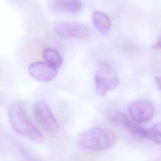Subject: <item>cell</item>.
Returning <instances> with one entry per match:
<instances>
[{
    "instance_id": "cell-1",
    "label": "cell",
    "mask_w": 161,
    "mask_h": 161,
    "mask_svg": "<svg viewBox=\"0 0 161 161\" xmlns=\"http://www.w3.org/2000/svg\"><path fill=\"white\" fill-rule=\"evenodd\" d=\"M116 142V135L111 131L95 126L87 129L79 135L77 145L83 150L99 152L111 148Z\"/></svg>"
},
{
    "instance_id": "cell-2",
    "label": "cell",
    "mask_w": 161,
    "mask_h": 161,
    "mask_svg": "<svg viewBox=\"0 0 161 161\" xmlns=\"http://www.w3.org/2000/svg\"><path fill=\"white\" fill-rule=\"evenodd\" d=\"M8 115L13 130L33 142L42 143L43 137L32 123L25 108L19 103L11 104L8 108Z\"/></svg>"
},
{
    "instance_id": "cell-3",
    "label": "cell",
    "mask_w": 161,
    "mask_h": 161,
    "mask_svg": "<svg viewBox=\"0 0 161 161\" xmlns=\"http://www.w3.org/2000/svg\"><path fill=\"white\" fill-rule=\"evenodd\" d=\"M119 82L116 72L108 64H102L95 74L96 90L100 96H104L108 92L115 89Z\"/></svg>"
},
{
    "instance_id": "cell-4",
    "label": "cell",
    "mask_w": 161,
    "mask_h": 161,
    "mask_svg": "<svg viewBox=\"0 0 161 161\" xmlns=\"http://www.w3.org/2000/svg\"><path fill=\"white\" fill-rule=\"evenodd\" d=\"M36 122L49 135H55L58 131V122L48 105L43 101H38L34 108Z\"/></svg>"
},
{
    "instance_id": "cell-5",
    "label": "cell",
    "mask_w": 161,
    "mask_h": 161,
    "mask_svg": "<svg viewBox=\"0 0 161 161\" xmlns=\"http://www.w3.org/2000/svg\"><path fill=\"white\" fill-rule=\"evenodd\" d=\"M54 30L56 34L62 38L83 40L87 38L89 35L87 27L79 22L61 21L55 25Z\"/></svg>"
},
{
    "instance_id": "cell-6",
    "label": "cell",
    "mask_w": 161,
    "mask_h": 161,
    "mask_svg": "<svg viewBox=\"0 0 161 161\" xmlns=\"http://www.w3.org/2000/svg\"><path fill=\"white\" fill-rule=\"evenodd\" d=\"M128 111L131 119L138 124L149 121L154 114L152 104L143 100L131 103L128 106Z\"/></svg>"
},
{
    "instance_id": "cell-7",
    "label": "cell",
    "mask_w": 161,
    "mask_h": 161,
    "mask_svg": "<svg viewBox=\"0 0 161 161\" xmlns=\"http://www.w3.org/2000/svg\"><path fill=\"white\" fill-rule=\"evenodd\" d=\"M30 75L40 82H49L57 75L58 70L47 62H35L28 66Z\"/></svg>"
},
{
    "instance_id": "cell-8",
    "label": "cell",
    "mask_w": 161,
    "mask_h": 161,
    "mask_svg": "<svg viewBox=\"0 0 161 161\" xmlns=\"http://www.w3.org/2000/svg\"><path fill=\"white\" fill-rule=\"evenodd\" d=\"M108 117L111 121L123 126L131 134L146 138L147 128L139 126L138 123L130 119L125 113L119 111H112L109 114Z\"/></svg>"
},
{
    "instance_id": "cell-9",
    "label": "cell",
    "mask_w": 161,
    "mask_h": 161,
    "mask_svg": "<svg viewBox=\"0 0 161 161\" xmlns=\"http://www.w3.org/2000/svg\"><path fill=\"white\" fill-rule=\"evenodd\" d=\"M81 7V0H56L53 4L57 11L65 14L76 13L80 10Z\"/></svg>"
},
{
    "instance_id": "cell-10",
    "label": "cell",
    "mask_w": 161,
    "mask_h": 161,
    "mask_svg": "<svg viewBox=\"0 0 161 161\" xmlns=\"http://www.w3.org/2000/svg\"><path fill=\"white\" fill-rule=\"evenodd\" d=\"M92 21L97 29L103 34L108 33L111 22L109 16L104 13L97 11L92 14Z\"/></svg>"
},
{
    "instance_id": "cell-11",
    "label": "cell",
    "mask_w": 161,
    "mask_h": 161,
    "mask_svg": "<svg viewBox=\"0 0 161 161\" xmlns=\"http://www.w3.org/2000/svg\"><path fill=\"white\" fill-rule=\"evenodd\" d=\"M42 57L48 64L55 69L60 68L63 63L62 56L59 52L52 48H46L43 49Z\"/></svg>"
},
{
    "instance_id": "cell-12",
    "label": "cell",
    "mask_w": 161,
    "mask_h": 161,
    "mask_svg": "<svg viewBox=\"0 0 161 161\" xmlns=\"http://www.w3.org/2000/svg\"><path fill=\"white\" fill-rule=\"evenodd\" d=\"M146 138L157 144H161V122L157 123L150 128H147Z\"/></svg>"
},
{
    "instance_id": "cell-13",
    "label": "cell",
    "mask_w": 161,
    "mask_h": 161,
    "mask_svg": "<svg viewBox=\"0 0 161 161\" xmlns=\"http://www.w3.org/2000/svg\"><path fill=\"white\" fill-rule=\"evenodd\" d=\"M155 84H156L157 87L161 92V76L160 75L156 76L155 77Z\"/></svg>"
},
{
    "instance_id": "cell-14",
    "label": "cell",
    "mask_w": 161,
    "mask_h": 161,
    "mask_svg": "<svg viewBox=\"0 0 161 161\" xmlns=\"http://www.w3.org/2000/svg\"><path fill=\"white\" fill-rule=\"evenodd\" d=\"M153 47L154 48H161V36H159L157 41L153 45Z\"/></svg>"
}]
</instances>
